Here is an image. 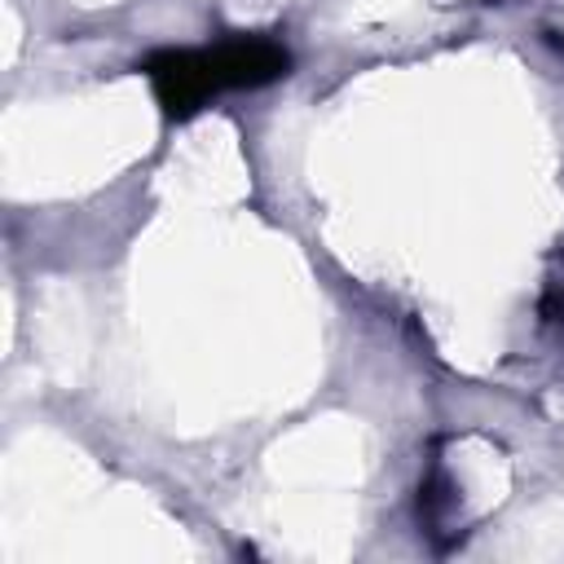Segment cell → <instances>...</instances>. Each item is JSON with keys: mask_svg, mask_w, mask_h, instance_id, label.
<instances>
[{"mask_svg": "<svg viewBox=\"0 0 564 564\" xmlns=\"http://www.w3.org/2000/svg\"><path fill=\"white\" fill-rule=\"evenodd\" d=\"M207 53L220 88H264L291 70V53L269 35H234Z\"/></svg>", "mask_w": 564, "mask_h": 564, "instance_id": "7a4b0ae2", "label": "cell"}, {"mask_svg": "<svg viewBox=\"0 0 564 564\" xmlns=\"http://www.w3.org/2000/svg\"><path fill=\"white\" fill-rule=\"evenodd\" d=\"M141 70L150 75L154 97H159V106L172 119H185V115L203 110L216 93H225L220 79H216V66H212V53L207 48H163Z\"/></svg>", "mask_w": 564, "mask_h": 564, "instance_id": "6da1fadb", "label": "cell"}]
</instances>
